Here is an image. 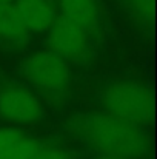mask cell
I'll return each mask as SVG.
<instances>
[{
  "instance_id": "6da1fadb",
  "label": "cell",
  "mask_w": 157,
  "mask_h": 159,
  "mask_svg": "<svg viewBox=\"0 0 157 159\" xmlns=\"http://www.w3.org/2000/svg\"><path fill=\"white\" fill-rule=\"evenodd\" d=\"M69 130L82 142L102 155L142 159L148 153V136L140 125L106 111L74 116L69 122Z\"/></svg>"
},
{
  "instance_id": "7a4b0ae2",
  "label": "cell",
  "mask_w": 157,
  "mask_h": 159,
  "mask_svg": "<svg viewBox=\"0 0 157 159\" xmlns=\"http://www.w3.org/2000/svg\"><path fill=\"white\" fill-rule=\"evenodd\" d=\"M102 107L108 114L143 125L153 119V94L140 82L116 80L102 93Z\"/></svg>"
},
{
  "instance_id": "3957f363",
  "label": "cell",
  "mask_w": 157,
  "mask_h": 159,
  "mask_svg": "<svg viewBox=\"0 0 157 159\" xmlns=\"http://www.w3.org/2000/svg\"><path fill=\"white\" fill-rule=\"evenodd\" d=\"M25 79L45 91H62L69 84V66L65 59L51 50L31 54L22 65Z\"/></svg>"
},
{
  "instance_id": "277c9868",
  "label": "cell",
  "mask_w": 157,
  "mask_h": 159,
  "mask_svg": "<svg viewBox=\"0 0 157 159\" xmlns=\"http://www.w3.org/2000/svg\"><path fill=\"white\" fill-rule=\"evenodd\" d=\"M48 31V45L51 51L66 62L82 63L86 60L89 54V34L83 28L59 14Z\"/></svg>"
},
{
  "instance_id": "5b68a950",
  "label": "cell",
  "mask_w": 157,
  "mask_h": 159,
  "mask_svg": "<svg viewBox=\"0 0 157 159\" xmlns=\"http://www.w3.org/2000/svg\"><path fill=\"white\" fill-rule=\"evenodd\" d=\"M0 116L15 124H31L43 116V108L31 91L11 85L0 91Z\"/></svg>"
},
{
  "instance_id": "8992f818",
  "label": "cell",
  "mask_w": 157,
  "mask_h": 159,
  "mask_svg": "<svg viewBox=\"0 0 157 159\" xmlns=\"http://www.w3.org/2000/svg\"><path fill=\"white\" fill-rule=\"evenodd\" d=\"M14 6L22 22L31 33L48 31L57 17L52 0H17Z\"/></svg>"
},
{
  "instance_id": "52a82bcc",
  "label": "cell",
  "mask_w": 157,
  "mask_h": 159,
  "mask_svg": "<svg viewBox=\"0 0 157 159\" xmlns=\"http://www.w3.org/2000/svg\"><path fill=\"white\" fill-rule=\"evenodd\" d=\"M62 16L83 28L88 34L99 30L100 14L96 0H57Z\"/></svg>"
},
{
  "instance_id": "ba28073f",
  "label": "cell",
  "mask_w": 157,
  "mask_h": 159,
  "mask_svg": "<svg viewBox=\"0 0 157 159\" xmlns=\"http://www.w3.org/2000/svg\"><path fill=\"white\" fill-rule=\"evenodd\" d=\"M31 31L22 22L14 3H0V42L23 45Z\"/></svg>"
},
{
  "instance_id": "9c48e42d",
  "label": "cell",
  "mask_w": 157,
  "mask_h": 159,
  "mask_svg": "<svg viewBox=\"0 0 157 159\" xmlns=\"http://www.w3.org/2000/svg\"><path fill=\"white\" fill-rule=\"evenodd\" d=\"M43 147L42 142L31 138H23L22 141L15 142L9 148L0 153V159H31L40 148Z\"/></svg>"
},
{
  "instance_id": "30bf717a",
  "label": "cell",
  "mask_w": 157,
  "mask_h": 159,
  "mask_svg": "<svg viewBox=\"0 0 157 159\" xmlns=\"http://www.w3.org/2000/svg\"><path fill=\"white\" fill-rule=\"evenodd\" d=\"M123 3L131 17H134L137 22L148 23L153 19L154 0H123Z\"/></svg>"
},
{
  "instance_id": "8fae6325",
  "label": "cell",
  "mask_w": 157,
  "mask_h": 159,
  "mask_svg": "<svg viewBox=\"0 0 157 159\" xmlns=\"http://www.w3.org/2000/svg\"><path fill=\"white\" fill-rule=\"evenodd\" d=\"M25 134L17 128H2L0 130V153L14 145L15 142L22 141Z\"/></svg>"
},
{
  "instance_id": "7c38bea8",
  "label": "cell",
  "mask_w": 157,
  "mask_h": 159,
  "mask_svg": "<svg viewBox=\"0 0 157 159\" xmlns=\"http://www.w3.org/2000/svg\"><path fill=\"white\" fill-rule=\"evenodd\" d=\"M31 159H68L66 153L59 148V147H52V145H43Z\"/></svg>"
},
{
  "instance_id": "4fadbf2b",
  "label": "cell",
  "mask_w": 157,
  "mask_h": 159,
  "mask_svg": "<svg viewBox=\"0 0 157 159\" xmlns=\"http://www.w3.org/2000/svg\"><path fill=\"white\" fill-rule=\"evenodd\" d=\"M96 159H128V158H122V156H114V155H102Z\"/></svg>"
},
{
  "instance_id": "5bb4252c",
  "label": "cell",
  "mask_w": 157,
  "mask_h": 159,
  "mask_svg": "<svg viewBox=\"0 0 157 159\" xmlns=\"http://www.w3.org/2000/svg\"><path fill=\"white\" fill-rule=\"evenodd\" d=\"M12 0H0V3H11Z\"/></svg>"
}]
</instances>
